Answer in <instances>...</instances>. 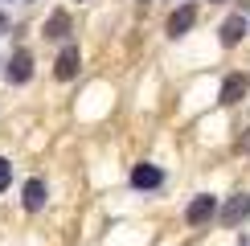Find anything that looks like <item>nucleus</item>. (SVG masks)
I'll use <instances>...</instances> for the list:
<instances>
[{
	"label": "nucleus",
	"instance_id": "nucleus-9",
	"mask_svg": "<svg viewBox=\"0 0 250 246\" xmlns=\"http://www.w3.org/2000/svg\"><path fill=\"white\" fill-rule=\"evenodd\" d=\"M45 197H49V193H45V181H41V177H33V181L25 184V209L29 213L45 209Z\"/></svg>",
	"mask_w": 250,
	"mask_h": 246
},
{
	"label": "nucleus",
	"instance_id": "nucleus-12",
	"mask_svg": "<svg viewBox=\"0 0 250 246\" xmlns=\"http://www.w3.org/2000/svg\"><path fill=\"white\" fill-rule=\"evenodd\" d=\"M238 148H246V152H250V136H246V140H242V144H238Z\"/></svg>",
	"mask_w": 250,
	"mask_h": 246
},
{
	"label": "nucleus",
	"instance_id": "nucleus-7",
	"mask_svg": "<svg viewBox=\"0 0 250 246\" xmlns=\"http://www.w3.org/2000/svg\"><path fill=\"white\" fill-rule=\"evenodd\" d=\"M246 33H250V20H246L242 13H234V17L222 25V45H238V41H242Z\"/></svg>",
	"mask_w": 250,
	"mask_h": 246
},
{
	"label": "nucleus",
	"instance_id": "nucleus-10",
	"mask_svg": "<svg viewBox=\"0 0 250 246\" xmlns=\"http://www.w3.org/2000/svg\"><path fill=\"white\" fill-rule=\"evenodd\" d=\"M45 37L49 41H66L70 37V13H66V8H58V13L45 20Z\"/></svg>",
	"mask_w": 250,
	"mask_h": 246
},
{
	"label": "nucleus",
	"instance_id": "nucleus-11",
	"mask_svg": "<svg viewBox=\"0 0 250 246\" xmlns=\"http://www.w3.org/2000/svg\"><path fill=\"white\" fill-rule=\"evenodd\" d=\"M8 181H13V164L0 156V189H8Z\"/></svg>",
	"mask_w": 250,
	"mask_h": 246
},
{
	"label": "nucleus",
	"instance_id": "nucleus-6",
	"mask_svg": "<svg viewBox=\"0 0 250 246\" xmlns=\"http://www.w3.org/2000/svg\"><path fill=\"white\" fill-rule=\"evenodd\" d=\"M197 25V8L193 4H181L176 13L168 17V37H181V33H189V29Z\"/></svg>",
	"mask_w": 250,
	"mask_h": 246
},
{
	"label": "nucleus",
	"instance_id": "nucleus-4",
	"mask_svg": "<svg viewBox=\"0 0 250 246\" xmlns=\"http://www.w3.org/2000/svg\"><path fill=\"white\" fill-rule=\"evenodd\" d=\"M78 66H82V54H78V45H66V49L58 54V62H54V74H58L62 82H70V78L78 74Z\"/></svg>",
	"mask_w": 250,
	"mask_h": 246
},
{
	"label": "nucleus",
	"instance_id": "nucleus-5",
	"mask_svg": "<svg viewBox=\"0 0 250 246\" xmlns=\"http://www.w3.org/2000/svg\"><path fill=\"white\" fill-rule=\"evenodd\" d=\"M131 184H135V189H160L164 172L156 168V164H135V168H131Z\"/></svg>",
	"mask_w": 250,
	"mask_h": 246
},
{
	"label": "nucleus",
	"instance_id": "nucleus-1",
	"mask_svg": "<svg viewBox=\"0 0 250 246\" xmlns=\"http://www.w3.org/2000/svg\"><path fill=\"white\" fill-rule=\"evenodd\" d=\"M217 218H222V226H238V222H246L250 218V193H234L230 201L217 209Z\"/></svg>",
	"mask_w": 250,
	"mask_h": 246
},
{
	"label": "nucleus",
	"instance_id": "nucleus-2",
	"mask_svg": "<svg viewBox=\"0 0 250 246\" xmlns=\"http://www.w3.org/2000/svg\"><path fill=\"white\" fill-rule=\"evenodd\" d=\"M217 213V197H209V193H201V197L189 201V209H185V222L189 226H205Z\"/></svg>",
	"mask_w": 250,
	"mask_h": 246
},
{
	"label": "nucleus",
	"instance_id": "nucleus-3",
	"mask_svg": "<svg viewBox=\"0 0 250 246\" xmlns=\"http://www.w3.org/2000/svg\"><path fill=\"white\" fill-rule=\"evenodd\" d=\"M4 78L17 82V86H21V82H29V78H33V58H29L25 49H17V54L8 58V66H4Z\"/></svg>",
	"mask_w": 250,
	"mask_h": 246
},
{
	"label": "nucleus",
	"instance_id": "nucleus-8",
	"mask_svg": "<svg viewBox=\"0 0 250 246\" xmlns=\"http://www.w3.org/2000/svg\"><path fill=\"white\" fill-rule=\"evenodd\" d=\"M246 90H250V78H246V74H230V78L222 82V102L230 107V102H238Z\"/></svg>",
	"mask_w": 250,
	"mask_h": 246
}]
</instances>
